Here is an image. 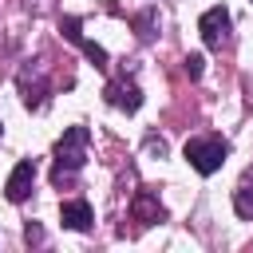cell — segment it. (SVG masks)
<instances>
[{
  "mask_svg": "<svg viewBox=\"0 0 253 253\" xmlns=\"http://www.w3.org/2000/svg\"><path fill=\"white\" fill-rule=\"evenodd\" d=\"M87 142H91V130L87 126H67L63 130V138L55 142V186L63 182V178H71L83 162H87Z\"/></svg>",
  "mask_w": 253,
  "mask_h": 253,
  "instance_id": "1",
  "label": "cell"
},
{
  "mask_svg": "<svg viewBox=\"0 0 253 253\" xmlns=\"http://www.w3.org/2000/svg\"><path fill=\"white\" fill-rule=\"evenodd\" d=\"M225 154H229V146H225V138H217V134H206V138H190V142H186V162H190L198 174L221 170Z\"/></svg>",
  "mask_w": 253,
  "mask_h": 253,
  "instance_id": "2",
  "label": "cell"
},
{
  "mask_svg": "<svg viewBox=\"0 0 253 253\" xmlns=\"http://www.w3.org/2000/svg\"><path fill=\"white\" fill-rule=\"evenodd\" d=\"M198 32H202V40H206V47H213V51H221L225 43H229V12L217 4V8H210L202 20H198Z\"/></svg>",
  "mask_w": 253,
  "mask_h": 253,
  "instance_id": "3",
  "label": "cell"
},
{
  "mask_svg": "<svg viewBox=\"0 0 253 253\" xmlns=\"http://www.w3.org/2000/svg\"><path fill=\"white\" fill-rule=\"evenodd\" d=\"M107 103L119 107V111H138L142 107V91L134 79H111L107 83Z\"/></svg>",
  "mask_w": 253,
  "mask_h": 253,
  "instance_id": "4",
  "label": "cell"
},
{
  "mask_svg": "<svg viewBox=\"0 0 253 253\" xmlns=\"http://www.w3.org/2000/svg\"><path fill=\"white\" fill-rule=\"evenodd\" d=\"M32 182H36V162H32V158L16 162V170L8 174V186H4L8 202H24V198L32 194Z\"/></svg>",
  "mask_w": 253,
  "mask_h": 253,
  "instance_id": "5",
  "label": "cell"
},
{
  "mask_svg": "<svg viewBox=\"0 0 253 253\" xmlns=\"http://www.w3.org/2000/svg\"><path fill=\"white\" fill-rule=\"evenodd\" d=\"M63 36H67L71 43H79V47H83V55H87L95 67H107V51H103L95 40H87V36L79 32V20H71V16H67V20H63Z\"/></svg>",
  "mask_w": 253,
  "mask_h": 253,
  "instance_id": "6",
  "label": "cell"
},
{
  "mask_svg": "<svg viewBox=\"0 0 253 253\" xmlns=\"http://www.w3.org/2000/svg\"><path fill=\"white\" fill-rule=\"evenodd\" d=\"M59 221H63L67 229L87 233V229H91V221H95V213H91V206H87L83 198H75V202H63V206H59Z\"/></svg>",
  "mask_w": 253,
  "mask_h": 253,
  "instance_id": "7",
  "label": "cell"
},
{
  "mask_svg": "<svg viewBox=\"0 0 253 253\" xmlns=\"http://www.w3.org/2000/svg\"><path fill=\"white\" fill-rule=\"evenodd\" d=\"M162 213H166V210H162V202H158L154 194H138V198H134V217H138L142 225L162 221Z\"/></svg>",
  "mask_w": 253,
  "mask_h": 253,
  "instance_id": "8",
  "label": "cell"
},
{
  "mask_svg": "<svg viewBox=\"0 0 253 253\" xmlns=\"http://www.w3.org/2000/svg\"><path fill=\"white\" fill-rule=\"evenodd\" d=\"M233 206H237V213H241V217H249V221H253V170H249V174L241 178V186L233 190Z\"/></svg>",
  "mask_w": 253,
  "mask_h": 253,
  "instance_id": "9",
  "label": "cell"
},
{
  "mask_svg": "<svg viewBox=\"0 0 253 253\" xmlns=\"http://www.w3.org/2000/svg\"><path fill=\"white\" fill-rule=\"evenodd\" d=\"M182 63H186V75H190V79H198V75H202V63H206V59H202V55H186Z\"/></svg>",
  "mask_w": 253,
  "mask_h": 253,
  "instance_id": "10",
  "label": "cell"
},
{
  "mask_svg": "<svg viewBox=\"0 0 253 253\" xmlns=\"http://www.w3.org/2000/svg\"><path fill=\"white\" fill-rule=\"evenodd\" d=\"M146 150H150V154H158V158H162V154H166V142H162V138H154V134H150V138H146Z\"/></svg>",
  "mask_w": 253,
  "mask_h": 253,
  "instance_id": "11",
  "label": "cell"
},
{
  "mask_svg": "<svg viewBox=\"0 0 253 253\" xmlns=\"http://www.w3.org/2000/svg\"><path fill=\"white\" fill-rule=\"evenodd\" d=\"M0 134H4V126H0Z\"/></svg>",
  "mask_w": 253,
  "mask_h": 253,
  "instance_id": "12",
  "label": "cell"
}]
</instances>
